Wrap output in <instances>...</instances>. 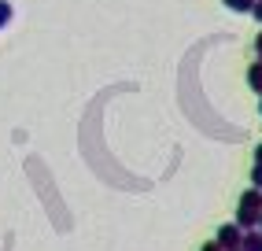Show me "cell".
<instances>
[{
  "label": "cell",
  "mask_w": 262,
  "mask_h": 251,
  "mask_svg": "<svg viewBox=\"0 0 262 251\" xmlns=\"http://www.w3.org/2000/svg\"><path fill=\"white\" fill-rule=\"evenodd\" d=\"M229 251H244V244H240V247H229Z\"/></svg>",
  "instance_id": "obj_13"
},
{
  "label": "cell",
  "mask_w": 262,
  "mask_h": 251,
  "mask_svg": "<svg viewBox=\"0 0 262 251\" xmlns=\"http://www.w3.org/2000/svg\"><path fill=\"white\" fill-rule=\"evenodd\" d=\"M258 115H262V96H258Z\"/></svg>",
  "instance_id": "obj_12"
},
{
  "label": "cell",
  "mask_w": 262,
  "mask_h": 251,
  "mask_svg": "<svg viewBox=\"0 0 262 251\" xmlns=\"http://www.w3.org/2000/svg\"><path fill=\"white\" fill-rule=\"evenodd\" d=\"M214 240H218L225 251H229V247H240V244H244V225H240V222H229V225H222Z\"/></svg>",
  "instance_id": "obj_2"
},
{
  "label": "cell",
  "mask_w": 262,
  "mask_h": 251,
  "mask_svg": "<svg viewBox=\"0 0 262 251\" xmlns=\"http://www.w3.org/2000/svg\"><path fill=\"white\" fill-rule=\"evenodd\" d=\"M200 251H225V247H222V244H218V240H207V244H203V247H200Z\"/></svg>",
  "instance_id": "obj_8"
},
{
  "label": "cell",
  "mask_w": 262,
  "mask_h": 251,
  "mask_svg": "<svg viewBox=\"0 0 262 251\" xmlns=\"http://www.w3.org/2000/svg\"><path fill=\"white\" fill-rule=\"evenodd\" d=\"M248 85H251V93H258V96H262V59H258V63H251V70H248Z\"/></svg>",
  "instance_id": "obj_4"
},
{
  "label": "cell",
  "mask_w": 262,
  "mask_h": 251,
  "mask_svg": "<svg viewBox=\"0 0 262 251\" xmlns=\"http://www.w3.org/2000/svg\"><path fill=\"white\" fill-rule=\"evenodd\" d=\"M258 229H262V222H258Z\"/></svg>",
  "instance_id": "obj_14"
},
{
  "label": "cell",
  "mask_w": 262,
  "mask_h": 251,
  "mask_svg": "<svg viewBox=\"0 0 262 251\" xmlns=\"http://www.w3.org/2000/svg\"><path fill=\"white\" fill-rule=\"evenodd\" d=\"M229 11H236V15H251V8H255V0H222Z\"/></svg>",
  "instance_id": "obj_5"
},
{
  "label": "cell",
  "mask_w": 262,
  "mask_h": 251,
  "mask_svg": "<svg viewBox=\"0 0 262 251\" xmlns=\"http://www.w3.org/2000/svg\"><path fill=\"white\" fill-rule=\"evenodd\" d=\"M11 23V4H8V0H0V30H4Z\"/></svg>",
  "instance_id": "obj_6"
},
{
  "label": "cell",
  "mask_w": 262,
  "mask_h": 251,
  "mask_svg": "<svg viewBox=\"0 0 262 251\" xmlns=\"http://www.w3.org/2000/svg\"><path fill=\"white\" fill-rule=\"evenodd\" d=\"M255 163H262V144H258V148H255Z\"/></svg>",
  "instance_id": "obj_11"
},
{
  "label": "cell",
  "mask_w": 262,
  "mask_h": 251,
  "mask_svg": "<svg viewBox=\"0 0 262 251\" xmlns=\"http://www.w3.org/2000/svg\"><path fill=\"white\" fill-rule=\"evenodd\" d=\"M255 52H258V59H262V33L255 37Z\"/></svg>",
  "instance_id": "obj_10"
},
{
  "label": "cell",
  "mask_w": 262,
  "mask_h": 251,
  "mask_svg": "<svg viewBox=\"0 0 262 251\" xmlns=\"http://www.w3.org/2000/svg\"><path fill=\"white\" fill-rule=\"evenodd\" d=\"M251 185L262 189V163H255V170H251Z\"/></svg>",
  "instance_id": "obj_7"
},
{
  "label": "cell",
  "mask_w": 262,
  "mask_h": 251,
  "mask_svg": "<svg viewBox=\"0 0 262 251\" xmlns=\"http://www.w3.org/2000/svg\"><path fill=\"white\" fill-rule=\"evenodd\" d=\"M236 222L244 225V229H255L258 222H262V189H248L240 196V203H236Z\"/></svg>",
  "instance_id": "obj_1"
},
{
  "label": "cell",
  "mask_w": 262,
  "mask_h": 251,
  "mask_svg": "<svg viewBox=\"0 0 262 251\" xmlns=\"http://www.w3.org/2000/svg\"><path fill=\"white\" fill-rule=\"evenodd\" d=\"M251 15H255V19L262 23V0H255V8H251Z\"/></svg>",
  "instance_id": "obj_9"
},
{
  "label": "cell",
  "mask_w": 262,
  "mask_h": 251,
  "mask_svg": "<svg viewBox=\"0 0 262 251\" xmlns=\"http://www.w3.org/2000/svg\"><path fill=\"white\" fill-rule=\"evenodd\" d=\"M244 251H262V229H244Z\"/></svg>",
  "instance_id": "obj_3"
}]
</instances>
